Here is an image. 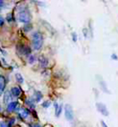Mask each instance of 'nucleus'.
I'll return each instance as SVG.
<instances>
[{
	"label": "nucleus",
	"instance_id": "nucleus-14",
	"mask_svg": "<svg viewBox=\"0 0 118 127\" xmlns=\"http://www.w3.org/2000/svg\"><path fill=\"white\" fill-rule=\"evenodd\" d=\"M15 79H16V81L19 84H22V83L24 82V79H23V77H22V76L20 74H15Z\"/></svg>",
	"mask_w": 118,
	"mask_h": 127
},
{
	"label": "nucleus",
	"instance_id": "nucleus-3",
	"mask_svg": "<svg viewBox=\"0 0 118 127\" xmlns=\"http://www.w3.org/2000/svg\"><path fill=\"white\" fill-rule=\"evenodd\" d=\"M64 117L68 121H72L74 119V111L70 104H65L64 106Z\"/></svg>",
	"mask_w": 118,
	"mask_h": 127
},
{
	"label": "nucleus",
	"instance_id": "nucleus-7",
	"mask_svg": "<svg viewBox=\"0 0 118 127\" xmlns=\"http://www.w3.org/2000/svg\"><path fill=\"white\" fill-rule=\"evenodd\" d=\"M97 79H98L99 81V84H100V87H101V89L103 92H105L107 94H111V92H110V90L108 89V86H107V84H106V81L101 77L100 76H97Z\"/></svg>",
	"mask_w": 118,
	"mask_h": 127
},
{
	"label": "nucleus",
	"instance_id": "nucleus-25",
	"mask_svg": "<svg viewBox=\"0 0 118 127\" xmlns=\"http://www.w3.org/2000/svg\"><path fill=\"white\" fill-rule=\"evenodd\" d=\"M3 6H4V2L0 0V8H2V7H3Z\"/></svg>",
	"mask_w": 118,
	"mask_h": 127
},
{
	"label": "nucleus",
	"instance_id": "nucleus-15",
	"mask_svg": "<svg viewBox=\"0 0 118 127\" xmlns=\"http://www.w3.org/2000/svg\"><path fill=\"white\" fill-rule=\"evenodd\" d=\"M36 61V56L35 55H31L28 57V63L29 64H34Z\"/></svg>",
	"mask_w": 118,
	"mask_h": 127
},
{
	"label": "nucleus",
	"instance_id": "nucleus-22",
	"mask_svg": "<svg viewBox=\"0 0 118 127\" xmlns=\"http://www.w3.org/2000/svg\"><path fill=\"white\" fill-rule=\"evenodd\" d=\"M101 125H102V127H109L105 123V121H101Z\"/></svg>",
	"mask_w": 118,
	"mask_h": 127
},
{
	"label": "nucleus",
	"instance_id": "nucleus-11",
	"mask_svg": "<svg viewBox=\"0 0 118 127\" xmlns=\"http://www.w3.org/2000/svg\"><path fill=\"white\" fill-rule=\"evenodd\" d=\"M39 65L42 67V68H45L46 66L48 65V59L46 58L44 56H40V57H39Z\"/></svg>",
	"mask_w": 118,
	"mask_h": 127
},
{
	"label": "nucleus",
	"instance_id": "nucleus-17",
	"mask_svg": "<svg viewBox=\"0 0 118 127\" xmlns=\"http://www.w3.org/2000/svg\"><path fill=\"white\" fill-rule=\"evenodd\" d=\"M32 29H33V25H32L31 23L25 24V27H24V31H25V32H30Z\"/></svg>",
	"mask_w": 118,
	"mask_h": 127
},
{
	"label": "nucleus",
	"instance_id": "nucleus-13",
	"mask_svg": "<svg viewBox=\"0 0 118 127\" xmlns=\"http://www.w3.org/2000/svg\"><path fill=\"white\" fill-rule=\"evenodd\" d=\"M51 104H52V103H51L50 100H44V101H42V103H41V106L44 109H47L51 106Z\"/></svg>",
	"mask_w": 118,
	"mask_h": 127
},
{
	"label": "nucleus",
	"instance_id": "nucleus-20",
	"mask_svg": "<svg viewBox=\"0 0 118 127\" xmlns=\"http://www.w3.org/2000/svg\"><path fill=\"white\" fill-rule=\"evenodd\" d=\"M72 39L74 42L77 41V34H76V32H72Z\"/></svg>",
	"mask_w": 118,
	"mask_h": 127
},
{
	"label": "nucleus",
	"instance_id": "nucleus-6",
	"mask_svg": "<svg viewBox=\"0 0 118 127\" xmlns=\"http://www.w3.org/2000/svg\"><path fill=\"white\" fill-rule=\"evenodd\" d=\"M19 102L18 101H12L10 102L7 106V111L9 113H12V112H14V111H17V110H20L19 108Z\"/></svg>",
	"mask_w": 118,
	"mask_h": 127
},
{
	"label": "nucleus",
	"instance_id": "nucleus-8",
	"mask_svg": "<svg viewBox=\"0 0 118 127\" xmlns=\"http://www.w3.org/2000/svg\"><path fill=\"white\" fill-rule=\"evenodd\" d=\"M6 84H7L6 77L4 76H2V75H0V95L4 93L5 88H6Z\"/></svg>",
	"mask_w": 118,
	"mask_h": 127
},
{
	"label": "nucleus",
	"instance_id": "nucleus-23",
	"mask_svg": "<svg viewBox=\"0 0 118 127\" xmlns=\"http://www.w3.org/2000/svg\"><path fill=\"white\" fill-rule=\"evenodd\" d=\"M33 127H42L39 123H38V122H36V123H34L33 124Z\"/></svg>",
	"mask_w": 118,
	"mask_h": 127
},
{
	"label": "nucleus",
	"instance_id": "nucleus-21",
	"mask_svg": "<svg viewBox=\"0 0 118 127\" xmlns=\"http://www.w3.org/2000/svg\"><path fill=\"white\" fill-rule=\"evenodd\" d=\"M83 32H84L85 37H87V32H88V31H87V29H86V28H85V29L83 30Z\"/></svg>",
	"mask_w": 118,
	"mask_h": 127
},
{
	"label": "nucleus",
	"instance_id": "nucleus-4",
	"mask_svg": "<svg viewBox=\"0 0 118 127\" xmlns=\"http://www.w3.org/2000/svg\"><path fill=\"white\" fill-rule=\"evenodd\" d=\"M17 52L19 53L20 55H22V56H31V48L29 47V46H27V45H19V46H17Z\"/></svg>",
	"mask_w": 118,
	"mask_h": 127
},
{
	"label": "nucleus",
	"instance_id": "nucleus-10",
	"mask_svg": "<svg viewBox=\"0 0 118 127\" xmlns=\"http://www.w3.org/2000/svg\"><path fill=\"white\" fill-rule=\"evenodd\" d=\"M12 99H13V95H11V92L10 91L4 92V97H3L4 104H9L10 102H12Z\"/></svg>",
	"mask_w": 118,
	"mask_h": 127
},
{
	"label": "nucleus",
	"instance_id": "nucleus-5",
	"mask_svg": "<svg viewBox=\"0 0 118 127\" xmlns=\"http://www.w3.org/2000/svg\"><path fill=\"white\" fill-rule=\"evenodd\" d=\"M96 108H97V110H98V112L100 114H102L105 117H108L110 115V112H109V110L107 108V106L104 103H102V102H97L96 103Z\"/></svg>",
	"mask_w": 118,
	"mask_h": 127
},
{
	"label": "nucleus",
	"instance_id": "nucleus-16",
	"mask_svg": "<svg viewBox=\"0 0 118 127\" xmlns=\"http://www.w3.org/2000/svg\"><path fill=\"white\" fill-rule=\"evenodd\" d=\"M61 111H62V105L60 104V105L59 106V108L55 111V115H56V117H57V118H59V116H60V114H61Z\"/></svg>",
	"mask_w": 118,
	"mask_h": 127
},
{
	"label": "nucleus",
	"instance_id": "nucleus-9",
	"mask_svg": "<svg viewBox=\"0 0 118 127\" xmlns=\"http://www.w3.org/2000/svg\"><path fill=\"white\" fill-rule=\"evenodd\" d=\"M10 92H11V95L14 96V97H18L20 95H21V89H20L18 86H13L11 88L10 90Z\"/></svg>",
	"mask_w": 118,
	"mask_h": 127
},
{
	"label": "nucleus",
	"instance_id": "nucleus-12",
	"mask_svg": "<svg viewBox=\"0 0 118 127\" xmlns=\"http://www.w3.org/2000/svg\"><path fill=\"white\" fill-rule=\"evenodd\" d=\"M42 97H43V95H42L41 92L36 91V92L34 93V99H35V101L36 102H39L41 99H42Z\"/></svg>",
	"mask_w": 118,
	"mask_h": 127
},
{
	"label": "nucleus",
	"instance_id": "nucleus-1",
	"mask_svg": "<svg viewBox=\"0 0 118 127\" xmlns=\"http://www.w3.org/2000/svg\"><path fill=\"white\" fill-rule=\"evenodd\" d=\"M16 18L20 23H30V20L32 18L31 13L28 9V7L20 6L17 8V14H16Z\"/></svg>",
	"mask_w": 118,
	"mask_h": 127
},
{
	"label": "nucleus",
	"instance_id": "nucleus-24",
	"mask_svg": "<svg viewBox=\"0 0 118 127\" xmlns=\"http://www.w3.org/2000/svg\"><path fill=\"white\" fill-rule=\"evenodd\" d=\"M112 59H117L116 55H114V54H113V55H112Z\"/></svg>",
	"mask_w": 118,
	"mask_h": 127
},
{
	"label": "nucleus",
	"instance_id": "nucleus-2",
	"mask_svg": "<svg viewBox=\"0 0 118 127\" xmlns=\"http://www.w3.org/2000/svg\"><path fill=\"white\" fill-rule=\"evenodd\" d=\"M43 45V34L40 32L37 31L34 32L32 34V46L33 49L36 51H39L42 48Z\"/></svg>",
	"mask_w": 118,
	"mask_h": 127
},
{
	"label": "nucleus",
	"instance_id": "nucleus-26",
	"mask_svg": "<svg viewBox=\"0 0 118 127\" xmlns=\"http://www.w3.org/2000/svg\"><path fill=\"white\" fill-rule=\"evenodd\" d=\"M1 110H2V108H1V106H0V112H1Z\"/></svg>",
	"mask_w": 118,
	"mask_h": 127
},
{
	"label": "nucleus",
	"instance_id": "nucleus-18",
	"mask_svg": "<svg viewBox=\"0 0 118 127\" xmlns=\"http://www.w3.org/2000/svg\"><path fill=\"white\" fill-rule=\"evenodd\" d=\"M6 20L8 21V23H12V21H13V16L12 13H9L6 16Z\"/></svg>",
	"mask_w": 118,
	"mask_h": 127
},
{
	"label": "nucleus",
	"instance_id": "nucleus-19",
	"mask_svg": "<svg viewBox=\"0 0 118 127\" xmlns=\"http://www.w3.org/2000/svg\"><path fill=\"white\" fill-rule=\"evenodd\" d=\"M0 127H10V125L6 121H1L0 122Z\"/></svg>",
	"mask_w": 118,
	"mask_h": 127
}]
</instances>
